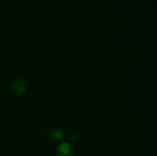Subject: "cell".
<instances>
[{
    "mask_svg": "<svg viewBox=\"0 0 157 156\" xmlns=\"http://www.w3.org/2000/svg\"><path fill=\"white\" fill-rule=\"evenodd\" d=\"M69 140H70V144L72 143H77L80 141V135L77 132H72L69 136Z\"/></svg>",
    "mask_w": 157,
    "mask_h": 156,
    "instance_id": "4",
    "label": "cell"
},
{
    "mask_svg": "<svg viewBox=\"0 0 157 156\" xmlns=\"http://www.w3.org/2000/svg\"><path fill=\"white\" fill-rule=\"evenodd\" d=\"M26 83L22 79H15L11 84V91L16 97H21L26 92Z\"/></svg>",
    "mask_w": 157,
    "mask_h": 156,
    "instance_id": "2",
    "label": "cell"
},
{
    "mask_svg": "<svg viewBox=\"0 0 157 156\" xmlns=\"http://www.w3.org/2000/svg\"><path fill=\"white\" fill-rule=\"evenodd\" d=\"M56 156H74L75 155V150L69 143H62L58 145L56 151Z\"/></svg>",
    "mask_w": 157,
    "mask_h": 156,
    "instance_id": "1",
    "label": "cell"
},
{
    "mask_svg": "<svg viewBox=\"0 0 157 156\" xmlns=\"http://www.w3.org/2000/svg\"><path fill=\"white\" fill-rule=\"evenodd\" d=\"M47 136L52 142H62L64 139V132L58 127H52L47 131Z\"/></svg>",
    "mask_w": 157,
    "mask_h": 156,
    "instance_id": "3",
    "label": "cell"
}]
</instances>
